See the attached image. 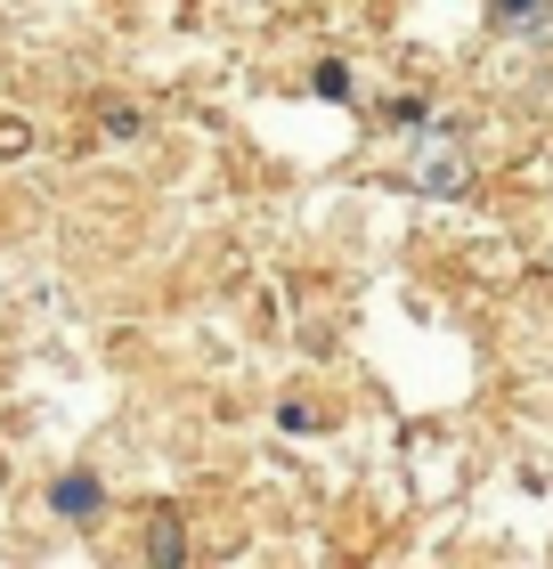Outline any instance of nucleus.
I'll return each instance as SVG.
<instances>
[{
    "instance_id": "1",
    "label": "nucleus",
    "mask_w": 553,
    "mask_h": 569,
    "mask_svg": "<svg viewBox=\"0 0 553 569\" xmlns=\"http://www.w3.org/2000/svg\"><path fill=\"white\" fill-rule=\"evenodd\" d=\"M407 188L432 196V203L464 196V188H472V154H464V139H456V131H424V139H415V154H407Z\"/></svg>"
},
{
    "instance_id": "2",
    "label": "nucleus",
    "mask_w": 553,
    "mask_h": 569,
    "mask_svg": "<svg viewBox=\"0 0 553 569\" xmlns=\"http://www.w3.org/2000/svg\"><path fill=\"white\" fill-rule=\"evenodd\" d=\"M49 505H58L66 521H98V480L90 472H66L58 488H49Z\"/></svg>"
},
{
    "instance_id": "3",
    "label": "nucleus",
    "mask_w": 553,
    "mask_h": 569,
    "mask_svg": "<svg viewBox=\"0 0 553 569\" xmlns=\"http://www.w3.org/2000/svg\"><path fill=\"white\" fill-rule=\"evenodd\" d=\"M155 561H179V529H171V512L155 521Z\"/></svg>"
},
{
    "instance_id": "4",
    "label": "nucleus",
    "mask_w": 553,
    "mask_h": 569,
    "mask_svg": "<svg viewBox=\"0 0 553 569\" xmlns=\"http://www.w3.org/2000/svg\"><path fill=\"white\" fill-rule=\"evenodd\" d=\"M0 480H9V463H0Z\"/></svg>"
}]
</instances>
